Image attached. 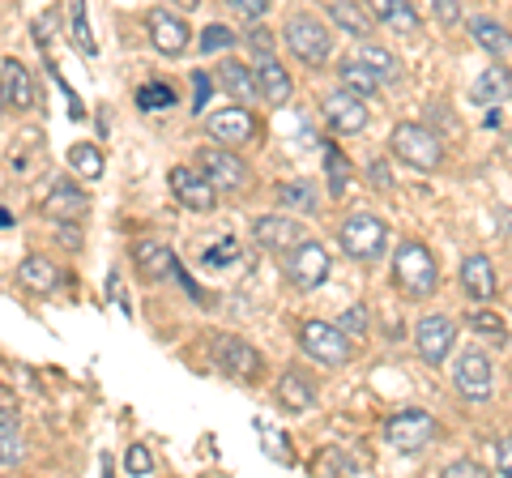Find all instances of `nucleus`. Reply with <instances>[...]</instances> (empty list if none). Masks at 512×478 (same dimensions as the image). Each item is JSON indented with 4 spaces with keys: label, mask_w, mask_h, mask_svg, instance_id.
<instances>
[{
    "label": "nucleus",
    "mask_w": 512,
    "mask_h": 478,
    "mask_svg": "<svg viewBox=\"0 0 512 478\" xmlns=\"http://www.w3.org/2000/svg\"><path fill=\"white\" fill-rule=\"evenodd\" d=\"M278 397H282L286 410H312V406H316V393H312V385H308V380H303L299 372H282Z\"/></svg>",
    "instance_id": "nucleus-29"
},
{
    "label": "nucleus",
    "mask_w": 512,
    "mask_h": 478,
    "mask_svg": "<svg viewBox=\"0 0 512 478\" xmlns=\"http://www.w3.org/2000/svg\"><path fill=\"white\" fill-rule=\"evenodd\" d=\"M18 282L26 286V291L47 295V291H56V286H60V269L47 261V257H26L18 265Z\"/></svg>",
    "instance_id": "nucleus-23"
},
{
    "label": "nucleus",
    "mask_w": 512,
    "mask_h": 478,
    "mask_svg": "<svg viewBox=\"0 0 512 478\" xmlns=\"http://www.w3.org/2000/svg\"><path fill=\"white\" fill-rule=\"evenodd\" d=\"M384 26L397 30V35H414V30H419V13H414L410 5H397L389 18H384Z\"/></svg>",
    "instance_id": "nucleus-41"
},
{
    "label": "nucleus",
    "mask_w": 512,
    "mask_h": 478,
    "mask_svg": "<svg viewBox=\"0 0 512 478\" xmlns=\"http://www.w3.org/2000/svg\"><path fill=\"white\" fill-rule=\"evenodd\" d=\"M470 35L474 43L483 47V52H491L495 60H504L512 52V39H508V30L500 22H491V18H470Z\"/></svg>",
    "instance_id": "nucleus-25"
},
{
    "label": "nucleus",
    "mask_w": 512,
    "mask_h": 478,
    "mask_svg": "<svg viewBox=\"0 0 512 478\" xmlns=\"http://www.w3.org/2000/svg\"><path fill=\"white\" fill-rule=\"evenodd\" d=\"M22 457V440H18V423H13V410L0 406V466L13 470Z\"/></svg>",
    "instance_id": "nucleus-31"
},
{
    "label": "nucleus",
    "mask_w": 512,
    "mask_h": 478,
    "mask_svg": "<svg viewBox=\"0 0 512 478\" xmlns=\"http://www.w3.org/2000/svg\"><path fill=\"white\" fill-rule=\"evenodd\" d=\"M197 163H201V171L222 188V193H235V188L248 184V167L231 154V146H218V141H214V146H205V150L197 154Z\"/></svg>",
    "instance_id": "nucleus-12"
},
{
    "label": "nucleus",
    "mask_w": 512,
    "mask_h": 478,
    "mask_svg": "<svg viewBox=\"0 0 512 478\" xmlns=\"http://www.w3.org/2000/svg\"><path fill=\"white\" fill-rule=\"evenodd\" d=\"M338 244L350 261H376L389 248V227L376 214H350L338 231Z\"/></svg>",
    "instance_id": "nucleus-3"
},
{
    "label": "nucleus",
    "mask_w": 512,
    "mask_h": 478,
    "mask_svg": "<svg viewBox=\"0 0 512 478\" xmlns=\"http://www.w3.org/2000/svg\"><path fill=\"white\" fill-rule=\"evenodd\" d=\"M167 184H171V193L180 197L184 210H192V214H210L214 201H218V184L201 171V163L197 167H171Z\"/></svg>",
    "instance_id": "nucleus-8"
},
{
    "label": "nucleus",
    "mask_w": 512,
    "mask_h": 478,
    "mask_svg": "<svg viewBox=\"0 0 512 478\" xmlns=\"http://www.w3.org/2000/svg\"><path fill=\"white\" fill-rule=\"evenodd\" d=\"M137 107H141V111H167V107H175V90H171L167 82L141 86V90H137Z\"/></svg>",
    "instance_id": "nucleus-35"
},
{
    "label": "nucleus",
    "mask_w": 512,
    "mask_h": 478,
    "mask_svg": "<svg viewBox=\"0 0 512 478\" xmlns=\"http://www.w3.org/2000/svg\"><path fill=\"white\" fill-rule=\"evenodd\" d=\"M470 325H474L478 333H487L495 346H504V342H508V325H504L495 312H474V316H470Z\"/></svg>",
    "instance_id": "nucleus-39"
},
{
    "label": "nucleus",
    "mask_w": 512,
    "mask_h": 478,
    "mask_svg": "<svg viewBox=\"0 0 512 478\" xmlns=\"http://www.w3.org/2000/svg\"><path fill=\"white\" fill-rule=\"evenodd\" d=\"M397 5H402V0H367V9H372V13H376V18H380V22H384V18H389V13H393Z\"/></svg>",
    "instance_id": "nucleus-50"
},
{
    "label": "nucleus",
    "mask_w": 512,
    "mask_h": 478,
    "mask_svg": "<svg viewBox=\"0 0 512 478\" xmlns=\"http://www.w3.org/2000/svg\"><path fill=\"white\" fill-rule=\"evenodd\" d=\"M0 82H5V103L13 111H26L30 103H35V82H30V73L18 56H5L0 60Z\"/></svg>",
    "instance_id": "nucleus-18"
},
{
    "label": "nucleus",
    "mask_w": 512,
    "mask_h": 478,
    "mask_svg": "<svg viewBox=\"0 0 512 478\" xmlns=\"http://www.w3.org/2000/svg\"><path fill=\"white\" fill-rule=\"evenodd\" d=\"M444 474L448 478H483V466H474V461H448Z\"/></svg>",
    "instance_id": "nucleus-47"
},
{
    "label": "nucleus",
    "mask_w": 512,
    "mask_h": 478,
    "mask_svg": "<svg viewBox=\"0 0 512 478\" xmlns=\"http://www.w3.org/2000/svg\"><path fill=\"white\" fill-rule=\"evenodd\" d=\"M124 470L133 474V478H146V474H154V457H150L146 444H133V449L124 453Z\"/></svg>",
    "instance_id": "nucleus-40"
},
{
    "label": "nucleus",
    "mask_w": 512,
    "mask_h": 478,
    "mask_svg": "<svg viewBox=\"0 0 512 478\" xmlns=\"http://www.w3.org/2000/svg\"><path fill=\"white\" fill-rule=\"evenodd\" d=\"M495 470L512 478V440H500V444H495Z\"/></svg>",
    "instance_id": "nucleus-49"
},
{
    "label": "nucleus",
    "mask_w": 512,
    "mask_h": 478,
    "mask_svg": "<svg viewBox=\"0 0 512 478\" xmlns=\"http://www.w3.org/2000/svg\"><path fill=\"white\" fill-rule=\"evenodd\" d=\"M107 299L124 308V282H120V274H111V278H107Z\"/></svg>",
    "instance_id": "nucleus-51"
},
{
    "label": "nucleus",
    "mask_w": 512,
    "mask_h": 478,
    "mask_svg": "<svg viewBox=\"0 0 512 478\" xmlns=\"http://www.w3.org/2000/svg\"><path fill=\"white\" fill-rule=\"evenodd\" d=\"M146 26H150V43H154L163 56H180L184 47H188V26L175 18L171 9H154Z\"/></svg>",
    "instance_id": "nucleus-17"
},
{
    "label": "nucleus",
    "mask_w": 512,
    "mask_h": 478,
    "mask_svg": "<svg viewBox=\"0 0 512 478\" xmlns=\"http://www.w3.org/2000/svg\"><path fill=\"white\" fill-rule=\"evenodd\" d=\"M393 274L397 282H402V291L414 295V299H427L431 291H436V257L423 248V244H414V239H406L402 248H397V257H393Z\"/></svg>",
    "instance_id": "nucleus-1"
},
{
    "label": "nucleus",
    "mask_w": 512,
    "mask_h": 478,
    "mask_svg": "<svg viewBox=\"0 0 512 478\" xmlns=\"http://www.w3.org/2000/svg\"><path fill=\"white\" fill-rule=\"evenodd\" d=\"M359 60H367V65H372L384 82H397V77H402V65H397V56H389L384 52V47H376V43H367V47H359Z\"/></svg>",
    "instance_id": "nucleus-34"
},
{
    "label": "nucleus",
    "mask_w": 512,
    "mask_h": 478,
    "mask_svg": "<svg viewBox=\"0 0 512 478\" xmlns=\"http://www.w3.org/2000/svg\"><path fill=\"white\" fill-rule=\"evenodd\" d=\"M192 86H197V99H192V111H205V103H210V94H214L210 77H205V73H192Z\"/></svg>",
    "instance_id": "nucleus-46"
},
{
    "label": "nucleus",
    "mask_w": 512,
    "mask_h": 478,
    "mask_svg": "<svg viewBox=\"0 0 512 478\" xmlns=\"http://www.w3.org/2000/svg\"><path fill=\"white\" fill-rule=\"evenodd\" d=\"M461 286H466V295L474 299V304L495 299V269H491V261L483 257V252H470V257L461 261Z\"/></svg>",
    "instance_id": "nucleus-19"
},
{
    "label": "nucleus",
    "mask_w": 512,
    "mask_h": 478,
    "mask_svg": "<svg viewBox=\"0 0 512 478\" xmlns=\"http://www.w3.org/2000/svg\"><path fill=\"white\" fill-rule=\"evenodd\" d=\"M312 470H316V474H359V461L346 457V453H338V449H329V453H316Z\"/></svg>",
    "instance_id": "nucleus-37"
},
{
    "label": "nucleus",
    "mask_w": 512,
    "mask_h": 478,
    "mask_svg": "<svg viewBox=\"0 0 512 478\" xmlns=\"http://www.w3.org/2000/svg\"><path fill=\"white\" fill-rule=\"evenodd\" d=\"M278 205L282 210H295V214H316L320 193L308 180H291V184H278Z\"/></svg>",
    "instance_id": "nucleus-28"
},
{
    "label": "nucleus",
    "mask_w": 512,
    "mask_h": 478,
    "mask_svg": "<svg viewBox=\"0 0 512 478\" xmlns=\"http://www.w3.org/2000/svg\"><path fill=\"white\" fill-rule=\"evenodd\" d=\"M43 210L52 214L56 222H82V218L90 214V197H86L77 184L56 180L52 188H47V205H43Z\"/></svg>",
    "instance_id": "nucleus-16"
},
{
    "label": "nucleus",
    "mask_w": 512,
    "mask_h": 478,
    "mask_svg": "<svg viewBox=\"0 0 512 478\" xmlns=\"http://www.w3.org/2000/svg\"><path fill=\"white\" fill-rule=\"evenodd\" d=\"M69 167L77 175H86V180H99V175H103V154L94 146H73L69 150Z\"/></svg>",
    "instance_id": "nucleus-36"
},
{
    "label": "nucleus",
    "mask_w": 512,
    "mask_h": 478,
    "mask_svg": "<svg viewBox=\"0 0 512 478\" xmlns=\"http://www.w3.org/2000/svg\"><path fill=\"white\" fill-rule=\"evenodd\" d=\"M235 257H239V239H235V235H222L214 248L201 252V265H205V269H218V265H231Z\"/></svg>",
    "instance_id": "nucleus-38"
},
{
    "label": "nucleus",
    "mask_w": 512,
    "mask_h": 478,
    "mask_svg": "<svg viewBox=\"0 0 512 478\" xmlns=\"http://www.w3.org/2000/svg\"><path fill=\"white\" fill-rule=\"evenodd\" d=\"M214 363L235 380H256L261 376V355H256L244 338H231V333H218L214 338Z\"/></svg>",
    "instance_id": "nucleus-11"
},
{
    "label": "nucleus",
    "mask_w": 512,
    "mask_h": 478,
    "mask_svg": "<svg viewBox=\"0 0 512 478\" xmlns=\"http://www.w3.org/2000/svg\"><path fill=\"white\" fill-rule=\"evenodd\" d=\"M350 333H342V325H329V321H308L299 329V346L303 355L325 363V368H342V363L350 359Z\"/></svg>",
    "instance_id": "nucleus-5"
},
{
    "label": "nucleus",
    "mask_w": 512,
    "mask_h": 478,
    "mask_svg": "<svg viewBox=\"0 0 512 478\" xmlns=\"http://www.w3.org/2000/svg\"><path fill=\"white\" fill-rule=\"evenodd\" d=\"M393 154L414 171H436L444 163V146L427 124H397L393 129Z\"/></svg>",
    "instance_id": "nucleus-4"
},
{
    "label": "nucleus",
    "mask_w": 512,
    "mask_h": 478,
    "mask_svg": "<svg viewBox=\"0 0 512 478\" xmlns=\"http://www.w3.org/2000/svg\"><path fill=\"white\" fill-rule=\"evenodd\" d=\"M431 9H436V18L444 26H457L461 22V0H431Z\"/></svg>",
    "instance_id": "nucleus-45"
},
{
    "label": "nucleus",
    "mask_w": 512,
    "mask_h": 478,
    "mask_svg": "<svg viewBox=\"0 0 512 478\" xmlns=\"http://www.w3.org/2000/svg\"><path fill=\"white\" fill-rule=\"evenodd\" d=\"M453 385L461 397H470V402H487L495 389V372H491V359L483 350H461V359L453 368Z\"/></svg>",
    "instance_id": "nucleus-9"
},
{
    "label": "nucleus",
    "mask_w": 512,
    "mask_h": 478,
    "mask_svg": "<svg viewBox=\"0 0 512 478\" xmlns=\"http://www.w3.org/2000/svg\"><path fill=\"white\" fill-rule=\"evenodd\" d=\"M210 137L218 141V146H244V141H252L256 137V120H252V111L239 103V107H227V111H218V116H210Z\"/></svg>",
    "instance_id": "nucleus-15"
},
{
    "label": "nucleus",
    "mask_w": 512,
    "mask_h": 478,
    "mask_svg": "<svg viewBox=\"0 0 512 478\" xmlns=\"http://www.w3.org/2000/svg\"><path fill=\"white\" fill-rule=\"evenodd\" d=\"M60 244L69 248V252H77V248H82V239H77V231H73V222H64V231H60Z\"/></svg>",
    "instance_id": "nucleus-52"
},
{
    "label": "nucleus",
    "mask_w": 512,
    "mask_h": 478,
    "mask_svg": "<svg viewBox=\"0 0 512 478\" xmlns=\"http://www.w3.org/2000/svg\"><path fill=\"white\" fill-rule=\"evenodd\" d=\"M325 171H329V193L342 197L346 193V180H350V158L338 146H325Z\"/></svg>",
    "instance_id": "nucleus-33"
},
{
    "label": "nucleus",
    "mask_w": 512,
    "mask_h": 478,
    "mask_svg": "<svg viewBox=\"0 0 512 478\" xmlns=\"http://www.w3.org/2000/svg\"><path fill=\"white\" fill-rule=\"evenodd\" d=\"M453 338H457V325L448 316H423L414 325V346H419V355L427 363H444V355L453 350Z\"/></svg>",
    "instance_id": "nucleus-14"
},
{
    "label": "nucleus",
    "mask_w": 512,
    "mask_h": 478,
    "mask_svg": "<svg viewBox=\"0 0 512 478\" xmlns=\"http://www.w3.org/2000/svg\"><path fill=\"white\" fill-rule=\"evenodd\" d=\"M282 39L303 65H325L329 52H333V35L325 30V22L312 18V13H291L282 26Z\"/></svg>",
    "instance_id": "nucleus-2"
},
{
    "label": "nucleus",
    "mask_w": 512,
    "mask_h": 478,
    "mask_svg": "<svg viewBox=\"0 0 512 478\" xmlns=\"http://www.w3.org/2000/svg\"><path fill=\"white\" fill-rule=\"evenodd\" d=\"M222 86H227L239 103H252L256 90H261V82H256V73L248 65H239V60H222Z\"/></svg>",
    "instance_id": "nucleus-27"
},
{
    "label": "nucleus",
    "mask_w": 512,
    "mask_h": 478,
    "mask_svg": "<svg viewBox=\"0 0 512 478\" xmlns=\"http://www.w3.org/2000/svg\"><path fill=\"white\" fill-rule=\"evenodd\" d=\"M325 120L333 124V133H346V137H359L367 129V107H363V94L359 90H333L325 94Z\"/></svg>",
    "instance_id": "nucleus-10"
},
{
    "label": "nucleus",
    "mask_w": 512,
    "mask_h": 478,
    "mask_svg": "<svg viewBox=\"0 0 512 478\" xmlns=\"http://www.w3.org/2000/svg\"><path fill=\"white\" fill-rule=\"evenodd\" d=\"M256 82H261V99H269L274 107L291 103V77H286V69L274 60V52H265L256 60Z\"/></svg>",
    "instance_id": "nucleus-22"
},
{
    "label": "nucleus",
    "mask_w": 512,
    "mask_h": 478,
    "mask_svg": "<svg viewBox=\"0 0 512 478\" xmlns=\"http://www.w3.org/2000/svg\"><path fill=\"white\" fill-rule=\"evenodd\" d=\"M338 77H342V86H350V90H359L363 99L367 94H376L380 86H384V77L367 65V60H359V56H350V60H342L338 65Z\"/></svg>",
    "instance_id": "nucleus-26"
},
{
    "label": "nucleus",
    "mask_w": 512,
    "mask_h": 478,
    "mask_svg": "<svg viewBox=\"0 0 512 478\" xmlns=\"http://www.w3.org/2000/svg\"><path fill=\"white\" fill-rule=\"evenodd\" d=\"M248 47H252V52H261V56L269 52V47H274V39H269V30H265L261 22H256V26L248 30Z\"/></svg>",
    "instance_id": "nucleus-48"
},
{
    "label": "nucleus",
    "mask_w": 512,
    "mask_h": 478,
    "mask_svg": "<svg viewBox=\"0 0 512 478\" xmlns=\"http://www.w3.org/2000/svg\"><path fill=\"white\" fill-rule=\"evenodd\" d=\"M329 18H333V26L346 30V35H355V39L372 35V18H367V9H359V0H333Z\"/></svg>",
    "instance_id": "nucleus-24"
},
{
    "label": "nucleus",
    "mask_w": 512,
    "mask_h": 478,
    "mask_svg": "<svg viewBox=\"0 0 512 478\" xmlns=\"http://www.w3.org/2000/svg\"><path fill=\"white\" fill-rule=\"evenodd\" d=\"M227 5L239 13V18H248V22H261L269 13V0H227Z\"/></svg>",
    "instance_id": "nucleus-44"
},
{
    "label": "nucleus",
    "mask_w": 512,
    "mask_h": 478,
    "mask_svg": "<svg viewBox=\"0 0 512 478\" xmlns=\"http://www.w3.org/2000/svg\"><path fill=\"white\" fill-rule=\"evenodd\" d=\"M252 235H256V244H261V248L282 252V257H286L291 248H299L303 239H308V231H303L295 218H278V214L256 218V222H252Z\"/></svg>",
    "instance_id": "nucleus-13"
},
{
    "label": "nucleus",
    "mask_w": 512,
    "mask_h": 478,
    "mask_svg": "<svg viewBox=\"0 0 512 478\" xmlns=\"http://www.w3.org/2000/svg\"><path fill=\"white\" fill-rule=\"evenodd\" d=\"M235 35L227 26H205V35H201V52H222V47H231Z\"/></svg>",
    "instance_id": "nucleus-42"
},
{
    "label": "nucleus",
    "mask_w": 512,
    "mask_h": 478,
    "mask_svg": "<svg viewBox=\"0 0 512 478\" xmlns=\"http://www.w3.org/2000/svg\"><path fill=\"white\" fill-rule=\"evenodd\" d=\"M384 440L393 444L397 453H423L431 440H436V419L427 410H397L389 423H384Z\"/></svg>",
    "instance_id": "nucleus-7"
},
{
    "label": "nucleus",
    "mask_w": 512,
    "mask_h": 478,
    "mask_svg": "<svg viewBox=\"0 0 512 478\" xmlns=\"http://www.w3.org/2000/svg\"><path fill=\"white\" fill-rule=\"evenodd\" d=\"M252 427H256V436H261V449H265L269 457H274L278 466H295V449L286 444V436L278 432L274 423H269V419H256Z\"/></svg>",
    "instance_id": "nucleus-30"
},
{
    "label": "nucleus",
    "mask_w": 512,
    "mask_h": 478,
    "mask_svg": "<svg viewBox=\"0 0 512 478\" xmlns=\"http://www.w3.org/2000/svg\"><path fill=\"white\" fill-rule=\"evenodd\" d=\"M286 282L299 286V291H316V286H325L329 282V269H333V257H329V248H320L312 244V239H303L299 248L286 252Z\"/></svg>",
    "instance_id": "nucleus-6"
},
{
    "label": "nucleus",
    "mask_w": 512,
    "mask_h": 478,
    "mask_svg": "<svg viewBox=\"0 0 512 478\" xmlns=\"http://www.w3.org/2000/svg\"><path fill=\"white\" fill-rule=\"evenodd\" d=\"M342 333H350V338H363V333H367V308L359 304V308H346L342 312Z\"/></svg>",
    "instance_id": "nucleus-43"
},
{
    "label": "nucleus",
    "mask_w": 512,
    "mask_h": 478,
    "mask_svg": "<svg viewBox=\"0 0 512 478\" xmlns=\"http://www.w3.org/2000/svg\"><path fill=\"white\" fill-rule=\"evenodd\" d=\"M504 99H512V73L504 65H491L487 73H478V82L470 86V103H478V107H500Z\"/></svg>",
    "instance_id": "nucleus-21"
},
{
    "label": "nucleus",
    "mask_w": 512,
    "mask_h": 478,
    "mask_svg": "<svg viewBox=\"0 0 512 478\" xmlns=\"http://www.w3.org/2000/svg\"><path fill=\"white\" fill-rule=\"evenodd\" d=\"M133 261H137L141 274L154 278V282H163V278H171L175 269H180L175 252L167 244H154V239H141V244H133Z\"/></svg>",
    "instance_id": "nucleus-20"
},
{
    "label": "nucleus",
    "mask_w": 512,
    "mask_h": 478,
    "mask_svg": "<svg viewBox=\"0 0 512 478\" xmlns=\"http://www.w3.org/2000/svg\"><path fill=\"white\" fill-rule=\"evenodd\" d=\"M197 5H201V0H175V9H188V13L197 9Z\"/></svg>",
    "instance_id": "nucleus-54"
},
{
    "label": "nucleus",
    "mask_w": 512,
    "mask_h": 478,
    "mask_svg": "<svg viewBox=\"0 0 512 478\" xmlns=\"http://www.w3.org/2000/svg\"><path fill=\"white\" fill-rule=\"evenodd\" d=\"M69 30H73V43L82 47L86 56L99 52V43L90 35V18H86V0H69Z\"/></svg>",
    "instance_id": "nucleus-32"
},
{
    "label": "nucleus",
    "mask_w": 512,
    "mask_h": 478,
    "mask_svg": "<svg viewBox=\"0 0 512 478\" xmlns=\"http://www.w3.org/2000/svg\"><path fill=\"white\" fill-rule=\"evenodd\" d=\"M372 180H376V188H393V180H389V171H384V163H372Z\"/></svg>",
    "instance_id": "nucleus-53"
}]
</instances>
